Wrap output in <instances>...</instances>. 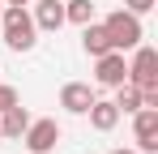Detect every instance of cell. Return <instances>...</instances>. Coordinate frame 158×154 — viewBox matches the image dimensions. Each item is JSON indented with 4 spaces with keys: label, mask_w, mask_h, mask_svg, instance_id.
<instances>
[{
    "label": "cell",
    "mask_w": 158,
    "mask_h": 154,
    "mask_svg": "<svg viewBox=\"0 0 158 154\" xmlns=\"http://www.w3.org/2000/svg\"><path fill=\"white\" fill-rule=\"evenodd\" d=\"M0 26H4L9 51H34L39 30H34V17H30L26 4H4V9H0Z\"/></svg>",
    "instance_id": "cell-1"
},
{
    "label": "cell",
    "mask_w": 158,
    "mask_h": 154,
    "mask_svg": "<svg viewBox=\"0 0 158 154\" xmlns=\"http://www.w3.org/2000/svg\"><path fill=\"white\" fill-rule=\"evenodd\" d=\"M103 26H107V34H111V47H115V51H132L141 39H145V26H141V17H137V13H128V9L107 13Z\"/></svg>",
    "instance_id": "cell-2"
},
{
    "label": "cell",
    "mask_w": 158,
    "mask_h": 154,
    "mask_svg": "<svg viewBox=\"0 0 158 154\" xmlns=\"http://www.w3.org/2000/svg\"><path fill=\"white\" fill-rule=\"evenodd\" d=\"M115 107H120V116H132V111H137V107H141V90H137V86H132V81H120V86H115Z\"/></svg>",
    "instance_id": "cell-12"
},
{
    "label": "cell",
    "mask_w": 158,
    "mask_h": 154,
    "mask_svg": "<svg viewBox=\"0 0 158 154\" xmlns=\"http://www.w3.org/2000/svg\"><path fill=\"white\" fill-rule=\"evenodd\" d=\"M81 51H85V56L115 51V47H111V34H107V26H103V22H85V26H81Z\"/></svg>",
    "instance_id": "cell-11"
},
{
    "label": "cell",
    "mask_w": 158,
    "mask_h": 154,
    "mask_svg": "<svg viewBox=\"0 0 158 154\" xmlns=\"http://www.w3.org/2000/svg\"><path fill=\"white\" fill-rule=\"evenodd\" d=\"M4 4H30V0H4Z\"/></svg>",
    "instance_id": "cell-17"
},
{
    "label": "cell",
    "mask_w": 158,
    "mask_h": 154,
    "mask_svg": "<svg viewBox=\"0 0 158 154\" xmlns=\"http://www.w3.org/2000/svg\"><path fill=\"white\" fill-rule=\"evenodd\" d=\"M30 4H34V13H30V17H34V30H60V26H64V0H30Z\"/></svg>",
    "instance_id": "cell-8"
},
{
    "label": "cell",
    "mask_w": 158,
    "mask_h": 154,
    "mask_svg": "<svg viewBox=\"0 0 158 154\" xmlns=\"http://www.w3.org/2000/svg\"><path fill=\"white\" fill-rule=\"evenodd\" d=\"M128 81L137 90H154L158 86V51L154 47H132V60H128Z\"/></svg>",
    "instance_id": "cell-3"
},
{
    "label": "cell",
    "mask_w": 158,
    "mask_h": 154,
    "mask_svg": "<svg viewBox=\"0 0 158 154\" xmlns=\"http://www.w3.org/2000/svg\"><path fill=\"white\" fill-rule=\"evenodd\" d=\"M85 116H90V128H94V133H111V128L120 124V107L111 99H94Z\"/></svg>",
    "instance_id": "cell-10"
},
{
    "label": "cell",
    "mask_w": 158,
    "mask_h": 154,
    "mask_svg": "<svg viewBox=\"0 0 158 154\" xmlns=\"http://www.w3.org/2000/svg\"><path fill=\"white\" fill-rule=\"evenodd\" d=\"M94 81L107 86V90H115L120 81H128V60H124V51H103V56H94Z\"/></svg>",
    "instance_id": "cell-6"
},
{
    "label": "cell",
    "mask_w": 158,
    "mask_h": 154,
    "mask_svg": "<svg viewBox=\"0 0 158 154\" xmlns=\"http://www.w3.org/2000/svg\"><path fill=\"white\" fill-rule=\"evenodd\" d=\"M111 154H141V150H128V146H115Z\"/></svg>",
    "instance_id": "cell-16"
},
{
    "label": "cell",
    "mask_w": 158,
    "mask_h": 154,
    "mask_svg": "<svg viewBox=\"0 0 158 154\" xmlns=\"http://www.w3.org/2000/svg\"><path fill=\"white\" fill-rule=\"evenodd\" d=\"M13 103H17V90L0 81V111H4V107H13Z\"/></svg>",
    "instance_id": "cell-15"
},
{
    "label": "cell",
    "mask_w": 158,
    "mask_h": 154,
    "mask_svg": "<svg viewBox=\"0 0 158 154\" xmlns=\"http://www.w3.org/2000/svg\"><path fill=\"white\" fill-rule=\"evenodd\" d=\"M94 99H98V94L90 90V81H64V86H60V107H64L69 116H85Z\"/></svg>",
    "instance_id": "cell-7"
},
{
    "label": "cell",
    "mask_w": 158,
    "mask_h": 154,
    "mask_svg": "<svg viewBox=\"0 0 158 154\" xmlns=\"http://www.w3.org/2000/svg\"><path fill=\"white\" fill-rule=\"evenodd\" d=\"M64 22H73V26L94 22V0H64Z\"/></svg>",
    "instance_id": "cell-13"
},
{
    "label": "cell",
    "mask_w": 158,
    "mask_h": 154,
    "mask_svg": "<svg viewBox=\"0 0 158 154\" xmlns=\"http://www.w3.org/2000/svg\"><path fill=\"white\" fill-rule=\"evenodd\" d=\"M22 141H26L30 154H52L60 146V124L56 120H30L26 133H22Z\"/></svg>",
    "instance_id": "cell-5"
},
{
    "label": "cell",
    "mask_w": 158,
    "mask_h": 154,
    "mask_svg": "<svg viewBox=\"0 0 158 154\" xmlns=\"http://www.w3.org/2000/svg\"><path fill=\"white\" fill-rule=\"evenodd\" d=\"M132 141L141 154L158 150V107H137L132 111Z\"/></svg>",
    "instance_id": "cell-4"
},
{
    "label": "cell",
    "mask_w": 158,
    "mask_h": 154,
    "mask_svg": "<svg viewBox=\"0 0 158 154\" xmlns=\"http://www.w3.org/2000/svg\"><path fill=\"white\" fill-rule=\"evenodd\" d=\"M0 141H4V137H0Z\"/></svg>",
    "instance_id": "cell-19"
},
{
    "label": "cell",
    "mask_w": 158,
    "mask_h": 154,
    "mask_svg": "<svg viewBox=\"0 0 158 154\" xmlns=\"http://www.w3.org/2000/svg\"><path fill=\"white\" fill-rule=\"evenodd\" d=\"M124 9H128V13H137V17H145V13L154 9V0H124Z\"/></svg>",
    "instance_id": "cell-14"
},
{
    "label": "cell",
    "mask_w": 158,
    "mask_h": 154,
    "mask_svg": "<svg viewBox=\"0 0 158 154\" xmlns=\"http://www.w3.org/2000/svg\"><path fill=\"white\" fill-rule=\"evenodd\" d=\"M0 9H4V0H0Z\"/></svg>",
    "instance_id": "cell-18"
},
{
    "label": "cell",
    "mask_w": 158,
    "mask_h": 154,
    "mask_svg": "<svg viewBox=\"0 0 158 154\" xmlns=\"http://www.w3.org/2000/svg\"><path fill=\"white\" fill-rule=\"evenodd\" d=\"M30 120H34V116H30L22 103L4 107V111H0V137H4V141H22V133H26Z\"/></svg>",
    "instance_id": "cell-9"
}]
</instances>
